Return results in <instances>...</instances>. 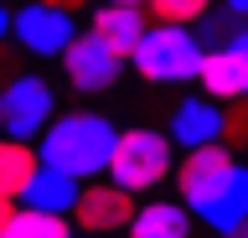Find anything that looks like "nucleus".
Returning <instances> with one entry per match:
<instances>
[{"instance_id": "f257e3e1", "label": "nucleus", "mask_w": 248, "mask_h": 238, "mask_svg": "<svg viewBox=\"0 0 248 238\" xmlns=\"http://www.w3.org/2000/svg\"><path fill=\"white\" fill-rule=\"evenodd\" d=\"M114 140H119V125L98 109H67L52 114V125L36 135V156L57 171L78 176V181H93V176L108 171V156H114Z\"/></svg>"}, {"instance_id": "f03ea898", "label": "nucleus", "mask_w": 248, "mask_h": 238, "mask_svg": "<svg viewBox=\"0 0 248 238\" xmlns=\"http://www.w3.org/2000/svg\"><path fill=\"white\" fill-rule=\"evenodd\" d=\"M202 57H207V47H202V36L191 26H181V21H150L145 36L135 42V52H129V67L145 83H197Z\"/></svg>"}, {"instance_id": "7ed1b4c3", "label": "nucleus", "mask_w": 248, "mask_h": 238, "mask_svg": "<svg viewBox=\"0 0 248 238\" xmlns=\"http://www.w3.org/2000/svg\"><path fill=\"white\" fill-rule=\"evenodd\" d=\"M170 171H176V140H170L166 129L129 125V129H119L104 176L119 181L124 191H150V187H160Z\"/></svg>"}, {"instance_id": "20e7f679", "label": "nucleus", "mask_w": 248, "mask_h": 238, "mask_svg": "<svg viewBox=\"0 0 248 238\" xmlns=\"http://www.w3.org/2000/svg\"><path fill=\"white\" fill-rule=\"evenodd\" d=\"M52 114H57V88L42 73H16L0 88V129L16 140H36L52 125Z\"/></svg>"}, {"instance_id": "39448f33", "label": "nucleus", "mask_w": 248, "mask_h": 238, "mask_svg": "<svg viewBox=\"0 0 248 238\" xmlns=\"http://www.w3.org/2000/svg\"><path fill=\"white\" fill-rule=\"evenodd\" d=\"M57 63H62V78H67L73 94H108V88L119 83L129 57H119V52L108 47V42H98L93 32H78Z\"/></svg>"}, {"instance_id": "423d86ee", "label": "nucleus", "mask_w": 248, "mask_h": 238, "mask_svg": "<svg viewBox=\"0 0 248 238\" xmlns=\"http://www.w3.org/2000/svg\"><path fill=\"white\" fill-rule=\"evenodd\" d=\"M11 36L21 42V52H31V57H62L67 42L78 36V21H73V11H62V5L26 0L21 11H11Z\"/></svg>"}, {"instance_id": "0eeeda50", "label": "nucleus", "mask_w": 248, "mask_h": 238, "mask_svg": "<svg viewBox=\"0 0 248 238\" xmlns=\"http://www.w3.org/2000/svg\"><path fill=\"white\" fill-rule=\"evenodd\" d=\"M191 212H197V222H207L212 233H238L243 218H248V166L232 160L228 171L191 202Z\"/></svg>"}, {"instance_id": "6e6552de", "label": "nucleus", "mask_w": 248, "mask_h": 238, "mask_svg": "<svg viewBox=\"0 0 248 238\" xmlns=\"http://www.w3.org/2000/svg\"><path fill=\"white\" fill-rule=\"evenodd\" d=\"M129 218H135V191H124L119 181H93L78 191L73 228L83 233H114V228H129Z\"/></svg>"}, {"instance_id": "1a4fd4ad", "label": "nucleus", "mask_w": 248, "mask_h": 238, "mask_svg": "<svg viewBox=\"0 0 248 238\" xmlns=\"http://www.w3.org/2000/svg\"><path fill=\"white\" fill-rule=\"evenodd\" d=\"M222 119H228L222 98H212V94H186L181 104L170 109V125H166V135L176 140V150H191V145L222 140Z\"/></svg>"}, {"instance_id": "9d476101", "label": "nucleus", "mask_w": 248, "mask_h": 238, "mask_svg": "<svg viewBox=\"0 0 248 238\" xmlns=\"http://www.w3.org/2000/svg\"><path fill=\"white\" fill-rule=\"evenodd\" d=\"M197 83H202V94H212V98H243L248 94V52L232 47V42L207 47Z\"/></svg>"}, {"instance_id": "9b49d317", "label": "nucleus", "mask_w": 248, "mask_h": 238, "mask_svg": "<svg viewBox=\"0 0 248 238\" xmlns=\"http://www.w3.org/2000/svg\"><path fill=\"white\" fill-rule=\"evenodd\" d=\"M145 26H150V11H145V5H114V0H98V11L88 16V32L98 36V42H108L119 57L135 52V42L145 36Z\"/></svg>"}, {"instance_id": "f8f14e48", "label": "nucleus", "mask_w": 248, "mask_h": 238, "mask_svg": "<svg viewBox=\"0 0 248 238\" xmlns=\"http://www.w3.org/2000/svg\"><path fill=\"white\" fill-rule=\"evenodd\" d=\"M78 191H83V181L67 171H57V166H36L31 171V181L21 187V197L16 202H26V207H46V212H67L73 218V207H78Z\"/></svg>"}, {"instance_id": "ddd939ff", "label": "nucleus", "mask_w": 248, "mask_h": 238, "mask_svg": "<svg viewBox=\"0 0 248 238\" xmlns=\"http://www.w3.org/2000/svg\"><path fill=\"white\" fill-rule=\"evenodd\" d=\"M191 228H197V212L186 202H145V207H135V218H129L124 233H135V238H186Z\"/></svg>"}, {"instance_id": "4468645a", "label": "nucleus", "mask_w": 248, "mask_h": 238, "mask_svg": "<svg viewBox=\"0 0 248 238\" xmlns=\"http://www.w3.org/2000/svg\"><path fill=\"white\" fill-rule=\"evenodd\" d=\"M36 166H42L36 145H31V140H16V135L0 129V197H21V187L31 181Z\"/></svg>"}, {"instance_id": "2eb2a0df", "label": "nucleus", "mask_w": 248, "mask_h": 238, "mask_svg": "<svg viewBox=\"0 0 248 238\" xmlns=\"http://www.w3.org/2000/svg\"><path fill=\"white\" fill-rule=\"evenodd\" d=\"M67 233H73L67 212H46V207H26V202H16L11 222H5V238H67Z\"/></svg>"}, {"instance_id": "dca6fc26", "label": "nucleus", "mask_w": 248, "mask_h": 238, "mask_svg": "<svg viewBox=\"0 0 248 238\" xmlns=\"http://www.w3.org/2000/svg\"><path fill=\"white\" fill-rule=\"evenodd\" d=\"M238 26H243V16H232L228 5H207V16L191 21V32L202 36V47H222V42H232Z\"/></svg>"}, {"instance_id": "f3484780", "label": "nucleus", "mask_w": 248, "mask_h": 238, "mask_svg": "<svg viewBox=\"0 0 248 238\" xmlns=\"http://www.w3.org/2000/svg\"><path fill=\"white\" fill-rule=\"evenodd\" d=\"M207 5H217V0H145V11H150L155 21H181V26L207 16Z\"/></svg>"}, {"instance_id": "a211bd4d", "label": "nucleus", "mask_w": 248, "mask_h": 238, "mask_svg": "<svg viewBox=\"0 0 248 238\" xmlns=\"http://www.w3.org/2000/svg\"><path fill=\"white\" fill-rule=\"evenodd\" d=\"M222 140H228V145H248V94H243V98H228Z\"/></svg>"}, {"instance_id": "6ab92c4d", "label": "nucleus", "mask_w": 248, "mask_h": 238, "mask_svg": "<svg viewBox=\"0 0 248 238\" xmlns=\"http://www.w3.org/2000/svg\"><path fill=\"white\" fill-rule=\"evenodd\" d=\"M11 212H16V197H0V238H5V222H11Z\"/></svg>"}, {"instance_id": "aec40b11", "label": "nucleus", "mask_w": 248, "mask_h": 238, "mask_svg": "<svg viewBox=\"0 0 248 238\" xmlns=\"http://www.w3.org/2000/svg\"><path fill=\"white\" fill-rule=\"evenodd\" d=\"M46 5H62V11H73V16H78V11L88 5V0H46Z\"/></svg>"}, {"instance_id": "412c9836", "label": "nucleus", "mask_w": 248, "mask_h": 238, "mask_svg": "<svg viewBox=\"0 0 248 238\" xmlns=\"http://www.w3.org/2000/svg\"><path fill=\"white\" fill-rule=\"evenodd\" d=\"M222 5H228L232 16H243V21H248V0H222Z\"/></svg>"}, {"instance_id": "4be33fe9", "label": "nucleus", "mask_w": 248, "mask_h": 238, "mask_svg": "<svg viewBox=\"0 0 248 238\" xmlns=\"http://www.w3.org/2000/svg\"><path fill=\"white\" fill-rule=\"evenodd\" d=\"M232 47H243V52H248V21L238 26V32H232Z\"/></svg>"}, {"instance_id": "5701e85b", "label": "nucleus", "mask_w": 248, "mask_h": 238, "mask_svg": "<svg viewBox=\"0 0 248 238\" xmlns=\"http://www.w3.org/2000/svg\"><path fill=\"white\" fill-rule=\"evenodd\" d=\"M5 36H11V11L0 5V42H5Z\"/></svg>"}, {"instance_id": "b1692460", "label": "nucleus", "mask_w": 248, "mask_h": 238, "mask_svg": "<svg viewBox=\"0 0 248 238\" xmlns=\"http://www.w3.org/2000/svg\"><path fill=\"white\" fill-rule=\"evenodd\" d=\"M114 5H145V0H114Z\"/></svg>"}, {"instance_id": "393cba45", "label": "nucleus", "mask_w": 248, "mask_h": 238, "mask_svg": "<svg viewBox=\"0 0 248 238\" xmlns=\"http://www.w3.org/2000/svg\"><path fill=\"white\" fill-rule=\"evenodd\" d=\"M238 233H243V238H248V218H243V228H238Z\"/></svg>"}]
</instances>
